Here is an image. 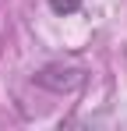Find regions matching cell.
Segmentation results:
<instances>
[{"label": "cell", "instance_id": "6da1fadb", "mask_svg": "<svg viewBox=\"0 0 127 131\" xmlns=\"http://www.w3.org/2000/svg\"><path fill=\"white\" fill-rule=\"evenodd\" d=\"M49 7H53L57 14H71V11L81 7V0H49Z\"/></svg>", "mask_w": 127, "mask_h": 131}]
</instances>
